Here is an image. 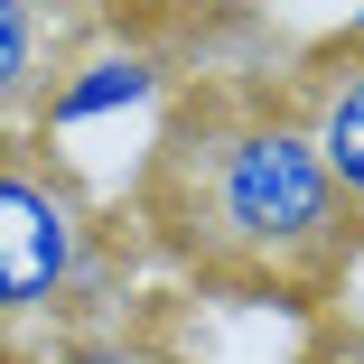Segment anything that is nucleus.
<instances>
[{
	"label": "nucleus",
	"mask_w": 364,
	"mask_h": 364,
	"mask_svg": "<svg viewBox=\"0 0 364 364\" xmlns=\"http://www.w3.org/2000/svg\"><path fill=\"white\" fill-rule=\"evenodd\" d=\"M140 215L196 271L280 280V289H309L355 252V205L318 159L309 112L271 94H196L150 150Z\"/></svg>",
	"instance_id": "1"
},
{
	"label": "nucleus",
	"mask_w": 364,
	"mask_h": 364,
	"mask_svg": "<svg viewBox=\"0 0 364 364\" xmlns=\"http://www.w3.org/2000/svg\"><path fill=\"white\" fill-rule=\"evenodd\" d=\"M94 271V205L85 187L28 159L0 150V318H47L85 289Z\"/></svg>",
	"instance_id": "2"
},
{
	"label": "nucleus",
	"mask_w": 364,
	"mask_h": 364,
	"mask_svg": "<svg viewBox=\"0 0 364 364\" xmlns=\"http://www.w3.org/2000/svg\"><path fill=\"white\" fill-rule=\"evenodd\" d=\"M150 94H159V56H150V47H94V56H65V65H56L38 122H47V131H85V122L131 112V103H150Z\"/></svg>",
	"instance_id": "3"
},
{
	"label": "nucleus",
	"mask_w": 364,
	"mask_h": 364,
	"mask_svg": "<svg viewBox=\"0 0 364 364\" xmlns=\"http://www.w3.org/2000/svg\"><path fill=\"white\" fill-rule=\"evenodd\" d=\"M65 65V10L56 0H0V112L47 103Z\"/></svg>",
	"instance_id": "4"
},
{
	"label": "nucleus",
	"mask_w": 364,
	"mask_h": 364,
	"mask_svg": "<svg viewBox=\"0 0 364 364\" xmlns=\"http://www.w3.org/2000/svg\"><path fill=\"white\" fill-rule=\"evenodd\" d=\"M309 140H318V159L336 178V196L364 215V47L327 65V85L309 94Z\"/></svg>",
	"instance_id": "5"
},
{
	"label": "nucleus",
	"mask_w": 364,
	"mask_h": 364,
	"mask_svg": "<svg viewBox=\"0 0 364 364\" xmlns=\"http://www.w3.org/2000/svg\"><path fill=\"white\" fill-rule=\"evenodd\" d=\"M346 47H364V0H355V19H346Z\"/></svg>",
	"instance_id": "6"
},
{
	"label": "nucleus",
	"mask_w": 364,
	"mask_h": 364,
	"mask_svg": "<svg viewBox=\"0 0 364 364\" xmlns=\"http://www.w3.org/2000/svg\"><path fill=\"white\" fill-rule=\"evenodd\" d=\"M355 336H364V289H355Z\"/></svg>",
	"instance_id": "7"
}]
</instances>
